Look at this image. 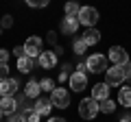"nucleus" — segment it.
<instances>
[{
	"mask_svg": "<svg viewBox=\"0 0 131 122\" xmlns=\"http://www.w3.org/2000/svg\"><path fill=\"white\" fill-rule=\"evenodd\" d=\"M39 118H42V116H39L33 107L22 109V122H39Z\"/></svg>",
	"mask_w": 131,
	"mask_h": 122,
	"instance_id": "nucleus-22",
	"label": "nucleus"
},
{
	"mask_svg": "<svg viewBox=\"0 0 131 122\" xmlns=\"http://www.w3.org/2000/svg\"><path fill=\"white\" fill-rule=\"evenodd\" d=\"M39 92H42V87H39V81H35V79H31L24 85V94L28 98H39Z\"/></svg>",
	"mask_w": 131,
	"mask_h": 122,
	"instance_id": "nucleus-16",
	"label": "nucleus"
},
{
	"mask_svg": "<svg viewBox=\"0 0 131 122\" xmlns=\"http://www.w3.org/2000/svg\"><path fill=\"white\" fill-rule=\"evenodd\" d=\"M0 98H2V94H0Z\"/></svg>",
	"mask_w": 131,
	"mask_h": 122,
	"instance_id": "nucleus-35",
	"label": "nucleus"
},
{
	"mask_svg": "<svg viewBox=\"0 0 131 122\" xmlns=\"http://www.w3.org/2000/svg\"><path fill=\"white\" fill-rule=\"evenodd\" d=\"M48 2L50 0H26V5L33 9H44V7H48Z\"/></svg>",
	"mask_w": 131,
	"mask_h": 122,
	"instance_id": "nucleus-24",
	"label": "nucleus"
},
{
	"mask_svg": "<svg viewBox=\"0 0 131 122\" xmlns=\"http://www.w3.org/2000/svg\"><path fill=\"white\" fill-rule=\"evenodd\" d=\"M18 100H15V96H2L0 98V111L5 113V116H13L15 111H18Z\"/></svg>",
	"mask_w": 131,
	"mask_h": 122,
	"instance_id": "nucleus-11",
	"label": "nucleus"
},
{
	"mask_svg": "<svg viewBox=\"0 0 131 122\" xmlns=\"http://www.w3.org/2000/svg\"><path fill=\"white\" fill-rule=\"evenodd\" d=\"M33 109H35L39 116H48V113L52 111V103H50V98H37L35 105H33Z\"/></svg>",
	"mask_w": 131,
	"mask_h": 122,
	"instance_id": "nucleus-14",
	"label": "nucleus"
},
{
	"mask_svg": "<svg viewBox=\"0 0 131 122\" xmlns=\"http://www.w3.org/2000/svg\"><path fill=\"white\" fill-rule=\"evenodd\" d=\"M42 46H44V39L37 37V35H31V37H26V42H24V55L31 57V59H37V57L42 55Z\"/></svg>",
	"mask_w": 131,
	"mask_h": 122,
	"instance_id": "nucleus-6",
	"label": "nucleus"
},
{
	"mask_svg": "<svg viewBox=\"0 0 131 122\" xmlns=\"http://www.w3.org/2000/svg\"><path fill=\"white\" fill-rule=\"evenodd\" d=\"M33 63H35V59H31V57H20L18 59V70L22 72V74H28V72L33 70Z\"/></svg>",
	"mask_w": 131,
	"mask_h": 122,
	"instance_id": "nucleus-19",
	"label": "nucleus"
},
{
	"mask_svg": "<svg viewBox=\"0 0 131 122\" xmlns=\"http://www.w3.org/2000/svg\"><path fill=\"white\" fill-rule=\"evenodd\" d=\"M98 113H101L98 100H94L92 96H88V98H83V100L79 103V116L83 118V120H94Z\"/></svg>",
	"mask_w": 131,
	"mask_h": 122,
	"instance_id": "nucleus-2",
	"label": "nucleus"
},
{
	"mask_svg": "<svg viewBox=\"0 0 131 122\" xmlns=\"http://www.w3.org/2000/svg\"><path fill=\"white\" fill-rule=\"evenodd\" d=\"M48 42H50V44L57 42V33H55V31H50V33H48Z\"/></svg>",
	"mask_w": 131,
	"mask_h": 122,
	"instance_id": "nucleus-30",
	"label": "nucleus"
},
{
	"mask_svg": "<svg viewBox=\"0 0 131 122\" xmlns=\"http://www.w3.org/2000/svg\"><path fill=\"white\" fill-rule=\"evenodd\" d=\"M59 31L63 35H77L79 31V18H70V15H63L59 22Z\"/></svg>",
	"mask_w": 131,
	"mask_h": 122,
	"instance_id": "nucleus-8",
	"label": "nucleus"
},
{
	"mask_svg": "<svg viewBox=\"0 0 131 122\" xmlns=\"http://www.w3.org/2000/svg\"><path fill=\"white\" fill-rule=\"evenodd\" d=\"M120 122H131V116H129V113H127V116H122V118H120Z\"/></svg>",
	"mask_w": 131,
	"mask_h": 122,
	"instance_id": "nucleus-33",
	"label": "nucleus"
},
{
	"mask_svg": "<svg viewBox=\"0 0 131 122\" xmlns=\"http://www.w3.org/2000/svg\"><path fill=\"white\" fill-rule=\"evenodd\" d=\"M68 83H70V89L72 92H83L85 87H88V74H83V72H72L70 79H68Z\"/></svg>",
	"mask_w": 131,
	"mask_h": 122,
	"instance_id": "nucleus-9",
	"label": "nucleus"
},
{
	"mask_svg": "<svg viewBox=\"0 0 131 122\" xmlns=\"http://www.w3.org/2000/svg\"><path fill=\"white\" fill-rule=\"evenodd\" d=\"M127 66H129V63L107 68V70H105V83H107L109 87H118V85H122L127 81Z\"/></svg>",
	"mask_w": 131,
	"mask_h": 122,
	"instance_id": "nucleus-1",
	"label": "nucleus"
},
{
	"mask_svg": "<svg viewBox=\"0 0 131 122\" xmlns=\"http://www.w3.org/2000/svg\"><path fill=\"white\" fill-rule=\"evenodd\" d=\"M118 105H122L125 109L131 107V87H120V92H118Z\"/></svg>",
	"mask_w": 131,
	"mask_h": 122,
	"instance_id": "nucleus-17",
	"label": "nucleus"
},
{
	"mask_svg": "<svg viewBox=\"0 0 131 122\" xmlns=\"http://www.w3.org/2000/svg\"><path fill=\"white\" fill-rule=\"evenodd\" d=\"M9 57H11V52H9V50L0 48V63H7V61H9Z\"/></svg>",
	"mask_w": 131,
	"mask_h": 122,
	"instance_id": "nucleus-27",
	"label": "nucleus"
},
{
	"mask_svg": "<svg viewBox=\"0 0 131 122\" xmlns=\"http://www.w3.org/2000/svg\"><path fill=\"white\" fill-rule=\"evenodd\" d=\"M88 48H90V46L85 44V39H83V37H74V39H72V50H74V55L83 57Z\"/></svg>",
	"mask_w": 131,
	"mask_h": 122,
	"instance_id": "nucleus-20",
	"label": "nucleus"
},
{
	"mask_svg": "<svg viewBox=\"0 0 131 122\" xmlns=\"http://www.w3.org/2000/svg\"><path fill=\"white\" fill-rule=\"evenodd\" d=\"M48 122H68V120H66V118H50Z\"/></svg>",
	"mask_w": 131,
	"mask_h": 122,
	"instance_id": "nucleus-31",
	"label": "nucleus"
},
{
	"mask_svg": "<svg viewBox=\"0 0 131 122\" xmlns=\"http://www.w3.org/2000/svg\"><path fill=\"white\" fill-rule=\"evenodd\" d=\"M81 37L85 39V44H88V46H96V44L101 42V31H98L96 26H94V28H85V33L81 35Z\"/></svg>",
	"mask_w": 131,
	"mask_h": 122,
	"instance_id": "nucleus-15",
	"label": "nucleus"
},
{
	"mask_svg": "<svg viewBox=\"0 0 131 122\" xmlns=\"http://www.w3.org/2000/svg\"><path fill=\"white\" fill-rule=\"evenodd\" d=\"M50 103L57 109H68L70 107V92L66 87H55L50 92Z\"/></svg>",
	"mask_w": 131,
	"mask_h": 122,
	"instance_id": "nucleus-5",
	"label": "nucleus"
},
{
	"mask_svg": "<svg viewBox=\"0 0 131 122\" xmlns=\"http://www.w3.org/2000/svg\"><path fill=\"white\" fill-rule=\"evenodd\" d=\"M39 87H42V92H52V89H55L57 85H55V81H52L50 76H46V79H42V81H39Z\"/></svg>",
	"mask_w": 131,
	"mask_h": 122,
	"instance_id": "nucleus-23",
	"label": "nucleus"
},
{
	"mask_svg": "<svg viewBox=\"0 0 131 122\" xmlns=\"http://www.w3.org/2000/svg\"><path fill=\"white\" fill-rule=\"evenodd\" d=\"M98 20H101V15H98L96 7H92V5L81 7V11H79V24H83L85 28H94Z\"/></svg>",
	"mask_w": 131,
	"mask_h": 122,
	"instance_id": "nucleus-3",
	"label": "nucleus"
},
{
	"mask_svg": "<svg viewBox=\"0 0 131 122\" xmlns=\"http://www.w3.org/2000/svg\"><path fill=\"white\" fill-rule=\"evenodd\" d=\"M2 116H5V113H2V111H0V120H2Z\"/></svg>",
	"mask_w": 131,
	"mask_h": 122,
	"instance_id": "nucleus-34",
	"label": "nucleus"
},
{
	"mask_svg": "<svg viewBox=\"0 0 131 122\" xmlns=\"http://www.w3.org/2000/svg\"><path fill=\"white\" fill-rule=\"evenodd\" d=\"M18 87H20L18 79L9 76V79H5L2 83H0V94H2V96H13L15 92H18Z\"/></svg>",
	"mask_w": 131,
	"mask_h": 122,
	"instance_id": "nucleus-12",
	"label": "nucleus"
},
{
	"mask_svg": "<svg viewBox=\"0 0 131 122\" xmlns=\"http://www.w3.org/2000/svg\"><path fill=\"white\" fill-rule=\"evenodd\" d=\"M11 55H15V57H18V59H20V57H24V46H15Z\"/></svg>",
	"mask_w": 131,
	"mask_h": 122,
	"instance_id": "nucleus-28",
	"label": "nucleus"
},
{
	"mask_svg": "<svg viewBox=\"0 0 131 122\" xmlns=\"http://www.w3.org/2000/svg\"><path fill=\"white\" fill-rule=\"evenodd\" d=\"M85 66H88V72H92V74H101V72L107 70V55H101V52L90 55L88 59H85Z\"/></svg>",
	"mask_w": 131,
	"mask_h": 122,
	"instance_id": "nucleus-4",
	"label": "nucleus"
},
{
	"mask_svg": "<svg viewBox=\"0 0 131 122\" xmlns=\"http://www.w3.org/2000/svg\"><path fill=\"white\" fill-rule=\"evenodd\" d=\"M107 52H109V61H112V66H125V63H129V52H127V48L112 46Z\"/></svg>",
	"mask_w": 131,
	"mask_h": 122,
	"instance_id": "nucleus-7",
	"label": "nucleus"
},
{
	"mask_svg": "<svg viewBox=\"0 0 131 122\" xmlns=\"http://www.w3.org/2000/svg\"><path fill=\"white\" fill-rule=\"evenodd\" d=\"M57 52L55 50H42V55L37 57V63L39 68H44V70H52V68L57 66Z\"/></svg>",
	"mask_w": 131,
	"mask_h": 122,
	"instance_id": "nucleus-10",
	"label": "nucleus"
},
{
	"mask_svg": "<svg viewBox=\"0 0 131 122\" xmlns=\"http://www.w3.org/2000/svg\"><path fill=\"white\" fill-rule=\"evenodd\" d=\"M79 11H81V5L77 2V0H68L63 5V13L70 15V18H79Z\"/></svg>",
	"mask_w": 131,
	"mask_h": 122,
	"instance_id": "nucleus-18",
	"label": "nucleus"
},
{
	"mask_svg": "<svg viewBox=\"0 0 131 122\" xmlns=\"http://www.w3.org/2000/svg\"><path fill=\"white\" fill-rule=\"evenodd\" d=\"M98 107H101V113L109 116V113H114V111H116L118 103H114L112 98H105V100H101V103H98Z\"/></svg>",
	"mask_w": 131,
	"mask_h": 122,
	"instance_id": "nucleus-21",
	"label": "nucleus"
},
{
	"mask_svg": "<svg viewBox=\"0 0 131 122\" xmlns=\"http://www.w3.org/2000/svg\"><path fill=\"white\" fill-rule=\"evenodd\" d=\"M92 98L94 100H105V98H109V85L107 83H96V85H92Z\"/></svg>",
	"mask_w": 131,
	"mask_h": 122,
	"instance_id": "nucleus-13",
	"label": "nucleus"
},
{
	"mask_svg": "<svg viewBox=\"0 0 131 122\" xmlns=\"http://www.w3.org/2000/svg\"><path fill=\"white\" fill-rule=\"evenodd\" d=\"M13 26V18L11 15H2V20H0V28H11Z\"/></svg>",
	"mask_w": 131,
	"mask_h": 122,
	"instance_id": "nucleus-25",
	"label": "nucleus"
},
{
	"mask_svg": "<svg viewBox=\"0 0 131 122\" xmlns=\"http://www.w3.org/2000/svg\"><path fill=\"white\" fill-rule=\"evenodd\" d=\"M77 72H83V74H88V66H85V61H81L79 66H77Z\"/></svg>",
	"mask_w": 131,
	"mask_h": 122,
	"instance_id": "nucleus-29",
	"label": "nucleus"
},
{
	"mask_svg": "<svg viewBox=\"0 0 131 122\" xmlns=\"http://www.w3.org/2000/svg\"><path fill=\"white\" fill-rule=\"evenodd\" d=\"M127 81L131 83V66H127Z\"/></svg>",
	"mask_w": 131,
	"mask_h": 122,
	"instance_id": "nucleus-32",
	"label": "nucleus"
},
{
	"mask_svg": "<svg viewBox=\"0 0 131 122\" xmlns=\"http://www.w3.org/2000/svg\"><path fill=\"white\" fill-rule=\"evenodd\" d=\"M5 79H9V66L7 63H0V83Z\"/></svg>",
	"mask_w": 131,
	"mask_h": 122,
	"instance_id": "nucleus-26",
	"label": "nucleus"
}]
</instances>
